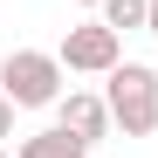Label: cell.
I'll list each match as a JSON object with an SVG mask.
<instances>
[{
	"label": "cell",
	"instance_id": "7a4b0ae2",
	"mask_svg": "<svg viewBox=\"0 0 158 158\" xmlns=\"http://www.w3.org/2000/svg\"><path fill=\"white\" fill-rule=\"evenodd\" d=\"M62 55L48 48H7L0 55V89L14 96V110H55L62 103Z\"/></svg>",
	"mask_w": 158,
	"mask_h": 158
},
{
	"label": "cell",
	"instance_id": "277c9868",
	"mask_svg": "<svg viewBox=\"0 0 158 158\" xmlns=\"http://www.w3.org/2000/svg\"><path fill=\"white\" fill-rule=\"evenodd\" d=\"M55 124L69 131V138H83V144H103L110 138V103H103V89H62V103H55Z\"/></svg>",
	"mask_w": 158,
	"mask_h": 158
},
{
	"label": "cell",
	"instance_id": "9c48e42d",
	"mask_svg": "<svg viewBox=\"0 0 158 158\" xmlns=\"http://www.w3.org/2000/svg\"><path fill=\"white\" fill-rule=\"evenodd\" d=\"M76 7H103V0H76Z\"/></svg>",
	"mask_w": 158,
	"mask_h": 158
},
{
	"label": "cell",
	"instance_id": "ba28073f",
	"mask_svg": "<svg viewBox=\"0 0 158 158\" xmlns=\"http://www.w3.org/2000/svg\"><path fill=\"white\" fill-rule=\"evenodd\" d=\"M144 35H158V0H151V21H144Z\"/></svg>",
	"mask_w": 158,
	"mask_h": 158
},
{
	"label": "cell",
	"instance_id": "30bf717a",
	"mask_svg": "<svg viewBox=\"0 0 158 158\" xmlns=\"http://www.w3.org/2000/svg\"><path fill=\"white\" fill-rule=\"evenodd\" d=\"M0 158H14V151H7V144H0Z\"/></svg>",
	"mask_w": 158,
	"mask_h": 158
},
{
	"label": "cell",
	"instance_id": "52a82bcc",
	"mask_svg": "<svg viewBox=\"0 0 158 158\" xmlns=\"http://www.w3.org/2000/svg\"><path fill=\"white\" fill-rule=\"evenodd\" d=\"M7 138H14V96L0 89V144H7Z\"/></svg>",
	"mask_w": 158,
	"mask_h": 158
},
{
	"label": "cell",
	"instance_id": "6da1fadb",
	"mask_svg": "<svg viewBox=\"0 0 158 158\" xmlns=\"http://www.w3.org/2000/svg\"><path fill=\"white\" fill-rule=\"evenodd\" d=\"M103 103L124 138H151L158 131V69L151 62H117L103 76Z\"/></svg>",
	"mask_w": 158,
	"mask_h": 158
},
{
	"label": "cell",
	"instance_id": "3957f363",
	"mask_svg": "<svg viewBox=\"0 0 158 158\" xmlns=\"http://www.w3.org/2000/svg\"><path fill=\"white\" fill-rule=\"evenodd\" d=\"M55 55H62V69H69V76H110V69L124 62V35L96 14V21H76V28L62 35Z\"/></svg>",
	"mask_w": 158,
	"mask_h": 158
},
{
	"label": "cell",
	"instance_id": "5b68a950",
	"mask_svg": "<svg viewBox=\"0 0 158 158\" xmlns=\"http://www.w3.org/2000/svg\"><path fill=\"white\" fill-rule=\"evenodd\" d=\"M14 158H89V144H83V138H69L62 124H48V131H35V138H21Z\"/></svg>",
	"mask_w": 158,
	"mask_h": 158
},
{
	"label": "cell",
	"instance_id": "8992f818",
	"mask_svg": "<svg viewBox=\"0 0 158 158\" xmlns=\"http://www.w3.org/2000/svg\"><path fill=\"white\" fill-rule=\"evenodd\" d=\"M103 21H110V28L124 35V28H144V21H151V0H103V7H96Z\"/></svg>",
	"mask_w": 158,
	"mask_h": 158
}]
</instances>
